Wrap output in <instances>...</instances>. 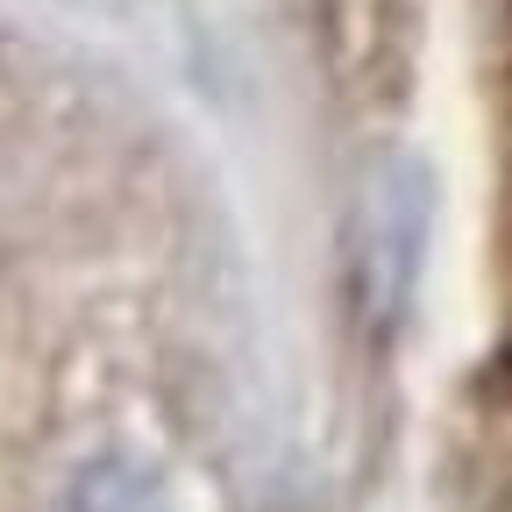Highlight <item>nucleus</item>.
I'll use <instances>...</instances> for the list:
<instances>
[{"label":"nucleus","instance_id":"obj_1","mask_svg":"<svg viewBox=\"0 0 512 512\" xmlns=\"http://www.w3.org/2000/svg\"><path fill=\"white\" fill-rule=\"evenodd\" d=\"M72 512H150V491L136 477H114V470H93L79 491H72Z\"/></svg>","mask_w":512,"mask_h":512}]
</instances>
